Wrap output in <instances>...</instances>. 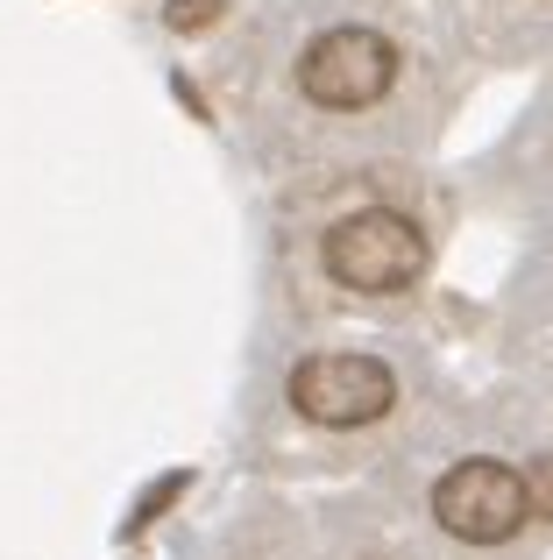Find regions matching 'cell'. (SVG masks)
I'll list each match as a JSON object with an SVG mask.
<instances>
[{
	"mask_svg": "<svg viewBox=\"0 0 553 560\" xmlns=\"http://www.w3.org/2000/svg\"><path fill=\"white\" fill-rule=\"evenodd\" d=\"M469 43L433 8L298 0L242 28L235 85L256 164L276 178L412 164L461 100Z\"/></svg>",
	"mask_w": 553,
	"mask_h": 560,
	"instance_id": "1",
	"label": "cell"
},
{
	"mask_svg": "<svg viewBox=\"0 0 553 560\" xmlns=\"http://www.w3.org/2000/svg\"><path fill=\"white\" fill-rule=\"evenodd\" d=\"M291 185L313 191V213L276 234L284 277L298 291H319L327 313H384L433 284L440 220L426 213V191L404 164L327 171Z\"/></svg>",
	"mask_w": 553,
	"mask_h": 560,
	"instance_id": "2",
	"label": "cell"
},
{
	"mask_svg": "<svg viewBox=\"0 0 553 560\" xmlns=\"http://www.w3.org/2000/svg\"><path fill=\"white\" fill-rule=\"evenodd\" d=\"M426 518L440 539L469 553H504L532 533V482H526V462L504 447H461L433 468L426 482Z\"/></svg>",
	"mask_w": 553,
	"mask_h": 560,
	"instance_id": "3",
	"label": "cell"
},
{
	"mask_svg": "<svg viewBox=\"0 0 553 560\" xmlns=\"http://www.w3.org/2000/svg\"><path fill=\"white\" fill-rule=\"evenodd\" d=\"M276 397L313 433H376L404 411V376L376 348H298Z\"/></svg>",
	"mask_w": 553,
	"mask_h": 560,
	"instance_id": "4",
	"label": "cell"
},
{
	"mask_svg": "<svg viewBox=\"0 0 553 560\" xmlns=\"http://www.w3.org/2000/svg\"><path fill=\"white\" fill-rule=\"evenodd\" d=\"M440 14L469 43V57H490V65L546 57L553 65V0H440Z\"/></svg>",
	"mask_w": 553,
	"mask_h": 560,
	"instance_id": "5",
	"label": "cell"
},
{
	"mask_svg": "<svg viewBox=\"0 0 553 560\" xmlns=\"http://www.w3.org/2000/svg\"><path fill=\"white\" fill-rule=\"evenodd\" d=\"M483 191L490 199L532 206V213L553 220V107H532L526 128L497 150V164L483 156Z\"/></svg>",
	"mask_w": 553,
	"mask_h": 560,
	"instance_id": "6",
	"label": "cell"
},
{
	"mask_svg": "<svg viewBox=\"0 0 553 560\" xmlns=\"http://www.w3.org/2000/svg\"><path fill=\"white\" fill-rule=\"evenodd\" d=\"M532 299H540L546 313H553V228H546V248H540V262L511 277V305H532Z\"/></svg>",
	"mask_w": 553,
	"mask_h": 560,
	"instance_id": "7",
	"label": "cell"
}]
</instances>
